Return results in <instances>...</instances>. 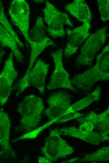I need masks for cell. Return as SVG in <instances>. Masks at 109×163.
<instances>
[{"label":"cell","mask_w":109,"mask_h":163,"mask_svg":"<svg viewBox=\"0 0 109 163\" xmlns=\"http://www.w3.org/2000/svg\"><path fill=\"white\" fill-rule=\"evenodd\" d=\"M109 79V45L103 49L96 57L95 65L83 72L75 75L70 79L73 85L77 89L89 91L101 81Z\"/></svg>","instance_id":"obj_1"},{"label":"cell","mask_w":109,"mask_h":163,"mask_svg":"<svg viewBox=\"0 0 109 163\" xmlns=\"http://www.w3.org/2000/svg\"><path fill=\"white\" fill-rule=\"evenodd\" d=\"M44 108L42 99L34 94L25 96L18 105V110L21 116L17 130L32 131L38 127Z\"/></svg>","instance_id":"obj_2"},{"label":"cell","mask_w":109,"mask_h":163,"mask_svg":"<svg viewBox=\"0 0 109 163\" xmlns=\"http://www.w3.org/2000/svg\"><path fill=\"white\" fill-rule=\"evenodd\" d=\"M47 28L40 16L37 19L34 25L29 31L28 41L30 47L29 63L25 73L31 70L39 55L49 46H54V43L47 36Z\"/></svg>","instance_id":"obj_3"},{"label":"cell","mask_w":109,"mask_h":163,"mask_svg":"<svg viewBox=\"0 0 109 163\" xmlns=\"http://www.w3.org/2000/svg\"><path fill=\"white\" fill-rule=\"evenodd\" d=\"M49 65L41 59H39L29 71L19 80L16 86V96L21 94L27 88L33 87L43 94L45 91V82Z\"/></svg>","instance_id":"obj_4"},{"label":"cell","mask_w":109,"mask_h":163,"mask_svg":"<svg viewBox=\"0 0 109 163\" xmlns=\"http://www.w3.org/2000/svg\"><path fill=\"white\" fill-rule=\"evenodd\" d=\"M107 27L97 30L88 38L81 47L80 53L76 61L79 65L91 66L95 57L105 42L108 34Z\"/></svg>","instance_id":"obj_5"},{"label":"cell","mask_w":109,"mask_h":163,"mask_svg":"<svg viewBox=\"0 0 109 163\" xmlns=\"http://www.w3.org/2000/svg\"><path fill=\"white\" fill-rule=\"evenodd\" d=\"M41 150L44 157L51 162L65 158L74 152L73 147L62 138L57 129L50 130Z\"/></svg>","instance_id":"obj_6"},{"label":"cell","mask_w":109,"mask_h":163,"mask_svg":"<svg viewBox=\"0 0 109 163\" xmlns=\"http://www.w3.org/2000/svg\"><path fill=\"white\" fill-rule=\"evenodd\" d=\"M42 11L44 14V20L48 25L47 30L54 38L64 36V25L71 27L73 26L66 13L59 11L48 1H46L45 6Z\"/></svg>","instance_id":"obj_7"},{"label":"cell","mask_w":109,"mask_h":163,"mask_svg":"<svg viewBox=\"0 0 109 163\" xmlns=\"http://www.w3.org/2000/svg\"><path fill=\"white\" fill-rule=\"evenodd\" d=\"M51 56L54 63V68L47 88L50 90L64 88L76 92L77 91L71 83L69 74L63 64L62 50L52 52Z\"/></svg>","instance_id":"obj_8"},{"label":"cell","mask_w":109,"mask_h":163,"mask_svg":"<svg viewBox=\"0 0 109 163\" xmlns=\"http://www.w3.org/2000/svg\"><path fill=\"white\" fill-rule=\"evenodd\" d=\"M8 11L12 23L28 42L30 13L28 3L24 0H14L10 3Z\"/></svg>","instance_id":"obj_9"},{"label":"cell","mask_w":109,"mask_h":163,"mask_svg":"<svg viewBox=\"0 0 109 163\" xmlns=\"http://www.w3.org/2000/svg\"><path fill=\"white\" fill-rule=\"evenodd\" d=\"M47 102L49 106L44 113L54 123H57L62 115L72 105L70 95L64 91L52 93L48 98Z\"/></svg>","instance_id":"obj_10"},{"label":"cell","mask_w":109,"mask_h":163,"mask_svg":"<svg viewBox=\"0 0 109 163\" xmlns=\"http://www.w3.org/2000/svg\"><path fill=\"white\" fill-rule=\"evenodd\" d=\"M13 56L11 52L6 60L0 74V104L1 106L7 101L11 92L13 83L18 76V72L14 67Z\"/></svg>","instance_id":"obj_11"},{"label":"cell","mask_w":109,"mask_h":163,"mask_svg":"<svg viewBox=\"0 0 109 163\" xmlns=\"http://www.w3.org/2000/svg\"><path fill=\"white\" fill-rule=\"evenodd\" d=\"M90 23H85L71 30L66 29L68 41L64 50L66 57H69L76 53L80 45L90 34Z\"/></svg>","instance_id":"obj_12"},{"label":"cell","mask_w":109,"mask_h":163,"mask_svg":"<svg viewBox=\"0 0 109 163\" xmlns=\"http://www.w3.org/2000/svg\"><path fill=\"white\" fill-rule=\"evenodd\" d=\"M11 123L8 114L0 110V157L15 158L16 155L10 144Z\"/></svg>","instance_id":"obj_13"},{"label":"cell","mask_w":109,"mask_h":163,"mask_svg":"<svg viewBox=\"0 0 109 163\" xmlns=\"http://www.w3.org/2000/svg\"><path fill=\"white\" fill-rule=\"evenodd\" d=\"M59 130L61 135L77 138L95 145H98L109 139L108 135H104L99 132H82L75 127L63 128Z\"/></svg>","instance_id":"obj_14"},{"label":"cell","mask_w":109,"mask_h":163,"mask_svg":"<svg viewBox=\"0 0 109 163\" xmlns=\"http://www.w3.org/2000/svg\"><path fill=\"white\" fill-rule=\"evenodd\" d=\"M65 9L80 22L90 23L92 14L89 6L84 0H75L67 4Z\"/></svg>","instance_id":"obj_15"},{"label":"cell","mask_w":109,"mask_h":163,"mask_svg":"<svg viewBox=\"0 0 109 163\" xmlns=\"http://www.w3.org/2000/svg\"><path fill=\"white\" fill-rule=\"evenodd\" d=\"M82 118L93 126L94 129L99 133L108 135L109 133V107L99 114L92 112Z\"/></svg>","instance_id":"obj_16"},{"label":"cell","mask_w":109,"mask_h":163,"mask_svg":"<svg viewBox=\"0 0 109 163\" xmlns=\"http://www.w3.org/2000/svg\"><path fill=\"white\" fill-rule=\"evenodd\" d=\"M101 91V88L99 87H97L96 89L90 94L73 105H72L62 115L60 118L62 116L68 114L77 112L78 111L82 109L92 103L99 100L100 99Z\"/></svg>","instance_id":"obj_17"},{"label":"cell","mask_w":109,"mask_h":163,"mask_svg":"<svg viewBox=\"0 0 109 163\" xmlns=\"http://www.w3.org/2000/svg\"><path fill=\"white\" fill-rule=\"evenodd\" d=\"M0 41L4 46L9 48L17 60L22 62L23 56L19 50L18 44L8 31L0 24Z\"/></svg>","instance_id":"obj_18"},{"label":"cell","mask_w":109,"mask_h":163,"mask_svg":"<svg viewBox=\"0 0 109 163\" xmlns=\"http://www.w3.org/2000/svg\"><path fill=\"white\" fill-rule=\"evenodd\" d=\"M109 160V147L106 146L93 153L86 154L80 161H108Z\"/></svg>","instance_id":"obj_19"},{"label":"cell","mask_w":109,"mask_h":163,"mask_svg":"<svg viewBox=\"0 0 109 163\" xmlns=\"http://www.w3.org/2000/svg\"><path fill=\"white\" fill-rule=\"evenodd\" d=\"M0 23L8 32L17 42L18 46L23 48L24 44L14 30L8 21L4 12L2 2L0 0Z\"/></svg>","instance_id":"obj_20"},{"label":"cell","mask_w":109,"mask_h":163,"mask_svg":"<svg viewBox=\"0 0 109 163\" xmlns=\"http://www.w3.org/2000/svg\"><path fill=\"white\" fill-rule=\"evenodd\" d=\"M97 5L101 20L104 22L108 21L109 19V0H98Z\"/></svg>","instance_id":"obj_21"},{"label":"cell","mask_w":109,"mask_h":163,"mask_svg":"<svg viewBox=\"0 0 109 163\" xmlns=\"http://www.w3.org/2000/svg\"><path fill=\"white\" fill-rule=\"evenodd\" d=\"M81 123L79 129L81 131L90 132L93 131L94 128L93 125L90 122L83 119L81 118L77 119Z\"/></svg>","instance_id":"obj_22"},{"label":"cell","mask_w":109,"mask_h":163,"mask_svg":"<svg viewBox=\"0 0 109 163\" xmlns=\"http://www.w3.org/2000/svg\"><path fill=\"white\" fill-rule=\"evenodd\" d=\"M84 113L75 112L70 113L62 116L58 120L57 123H62L67 122L72 119L84 116Z\"/></svg>","instance_id":"obj_23"},{"label":"cell","mask_w":109,"mask_h":163,"mask_svg":"<svg viewBox=\"0 0 109 163\" xmlns=\"http://www.w3.org/2000/svg\"><path fill=\"white\" fill-rule=\"evenodd\" d=\"M4 46L0 42V64L5 53Z\"/></svg>","instance_id":"obj_24"},{"label":"cell","mask_w":109,"mask_h":163,"mask_svg":"<svg viewBox=\"0 0 109 163\" xmlns=\"http://www.w3.org/2000/svg\"><path fill=\"white\" fill-rule=\"evenodd\" d=\"M38 161L39 163H51L49 160L46 159L45 157H39L38 158Z\"/></svg>","instance_id":"obj_25"},{"label":"cell","mask_w":109,"mask_h":163,"mask_svg":"<svg viewBox=\"0 0 109 163\" xmlns=\"http://www.w3.org/2000/svg\"><path fill=\"white\" fill-rule=\"evenodd\" d=\"M79 160V159L78 158L76 157L67 161H65L63 162V163H72L74 162L77 161V160Z\"/></svg>","instance_id":"obj_26"}]
</instances>
